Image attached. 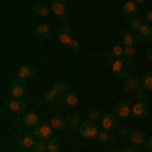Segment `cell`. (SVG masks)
I'll list each match as a JSON object with an SVG mask.
<instances>
[{
	"label": "cell",
	"instance_id": "30",
	"mask_svg": "<svg viewBox=\"0 0 152 152\" xmlns=\"http://www.w3.org/2000/svg\"><path fill=\"white\" fill-rule=\"evenodd\" d=\"M31 152H47V142L45 140H37V144L33 146Z\"/></svg>",
	"mask_w": 152,
	"mask_h": 152
},
{
	"label": "cell",
	"instance_id": "20",
	"mask_svg": "<svg viewBox=\"0 0 152 152\" xmlns=\"http://www.w3.org/2000/svg\"><path fill=\"white\" fill-rule=\"evenodd\" d=\"M49 124H51L55 130H65V128H69L67 118H61L59 114H53V116H51V120H49Z\"/></svg>",
	"mask_w": 152,
	"mask_h": 152
},
{
	"label": "cell",
	"instance_id": "6",
	"mask_svg": "<svg viewBox=\"0 0 152 152\" xmlns=\"http://www.w3.org/2000/svg\"><path fill=\"white\" fill-rule=\"evenodd\" d=\"M136 39H138V43H142V45H148L152 41V24H148V23H144L136 31Z\"/></svg>",
	"mask_w": 152,
	"mask_h": 152
},
{
	"label": "cell",
	"instance_id": "10",
	"mask_svg": "<svg viewBox=\"0 0 152 152\" xmlns=\"http://www.w3.org/2000/svg\"><path fill=\"white\" fill-rule=\"evenodd\" d=\"M140 87H142V79L136 77V75H128V77L124 79V91H126V94H136Z\"/></svg>",
	"mask_w": 152,
	"mask_h": 152
},
{
	"label": "cell",
	"instance_id": "11",
	"mask_svg": "<svg viewBox=\"0 0 152 152\" xmlns=\"http://www.w3.org/2000/svg\"><path fill=\"white\" fill-rule=\"evenodd\" d=\"M128 140H130L132 146H138V148H140L142 144H146L148 136H146V132H144V130H132V134L128 136Z\"/></svg>",
	"mask_w": 152,
	"mask_h": 152
},
{
	"label": "cell",
	"instance_id": "19",
	"mask_svg": "<svg viewBox=\"0 0 152 152\" xmlns=\"http://www.w3.org/2000/svg\"><path fill=\"white\" fill-rule=\"evenodd\" d=\"M41 122H39V116H37L35 112H26V114H23V126H26V128H37Z\"/></svg>",
	"mask_w": 152,
	"mask_h": 152
},
{
	"label": "cell",
	"instance_id": "33",
	"mask_svg": "<svg viewBox=\"0 0 152 152\" xmlns=\"http://www.w3.org/2000/svg\"><path fill=\"white\" fill-rule=\"evenodd\" d=\"M136 102H146V94H144V89H138V91H136Z\"/></svg>",
	"mask_w": 152,
	"mask_h": 152
},
{
	"label": "cell",
	"instance_id": "8",
	"mask_svg": "<svg viewBox=\"0 0 152 152\" xmlns=\"http://www.w3.org/2000/svg\"><path fill=\"white\" fill-rule=\"evenodd\" d=\"M16 77H20V79H24V81L35 79V77H37V67H35V65H31V63H24V65H20V67H18Z\"/></svg>",
	"mask_w": 152,
	"mask_h": 152
},
{
	"label": "cell",
	"instance_id": "37",
	"mask_svg": "<svg viewBox=\"0 0 152 152\" xmlns=\"http://www.w3.org/2000/svg\"><path fill=\"white\" fill-rule=\"evenodd\" d=\"M144 146H146V150H148V152H152V136L146 140V144H144Z\"/></svg>",
	"mask_w": 152,
	"mask_h": 152
},
{
	"label": "cell",
	"instance_id": "2",
	"mask_svg": "<svg viewBox=\"0 0 152 152\" xmlns=\"http://www.w3.org/2000/svg\"><path fill=\"white\" fill-rule=\"evenodd\" d=\"M79 134H81V138H85V140H95L97 134H99V128L95 126V122L87 120V122H83L81 126H79Z\"/></svg>",
	"mask_w": 152,
	"mask_h": 152
},
{
	"label": "cell",
	"instance_id": "41",
	"mask_svg": "<svg viewBox=\"0 0 152 152\" xmlns=\"http://www.w3.org/2000/svg\"><path fill=\"white\" fill-rule=\"evenodd\" d=\"M18 152H31V150H18Z\"/></svg>",
	"mask_w": 152,
	"mask_h": 152
},
{
	"label": "cell",
	"instance_id": "22",
	"mask_svg": "<svg viewBox=\"0 0 152 152\" xmlns=\"http://www.w3.org/2000/svg\"><path fill=\"white\" fill-rule=\"evenodd\" d=\"M124 57V45H112L110 51H107V59H122Z\"/></svg>",
	"mask_w": 152,
	"mask_h": 152
},
{
	"label": "cell",
	"instance_id": "17",
	"mask_svg": "<svg viewBox=\"0 0 152 152\" xmlns=\"http://www.w3.org/2000/svg\"><path fill=\"white\" fill-rule=\"evenodd\" d=\"M59 97H61V94H59L57 89L53 87L51 91H47V94H45V95H41V97H39V104L51 105V104H55V102H59Z\"/></svg>",
	"mask_w": 152,
	"mask_h": 152
},
{
	"label": "cell",
	"instance_id": "34",
	"mask_svg": "<svg viewBox=\"0 0 152 152\" xmlns=\"http://www.w3.org/2000/svg\"><path fill=\"white\" fill-rule=\"evenodd\" d=\"M144 23L152 24V8H150V10H146V12H144Z\"/></svg>",
	"mask_w": 152,
	"mask_h": 152
},
{
	"label": "cell",
	"instance_id": "1",
	"mask_svg": "<svg viewBox=\"0 0 152 152\" xmlns=\"http://www.w3.org/2000/svg\"><path fill=\"white\" fill-rule=\"evenodd\" d=\"M53 126L49 124V122H41L37 128H33V136H35L37 140H45V142H49L51 138H53Z\"/></svg>",
	"mask_w": 152,
	"mask_h": 152
},
{
	"label": "cell",
	"instance_id": "3",
	"mask_svg": "<svg viewBox=\"0 0 152 152\" xmlns=\"http://www.w3.org/2000/svg\"><path fill=\"white\" fill-rule=\"evenodd\" d=\"M24 94H26V81L16 77L10 81V97H16V99H23Z\"/></svg>",
	"mask_w": 152,
	"mask_h": 152
},
{
	"label": "cell",
	"instance_id": "4",
	"mask_svg": "<svg viewBox=\"0 0 152 152\" xmlns=\"http://www.w3.org/2000/svg\"><path fill=\"white\" fill-rule=\"evenodd\" d=\"M4 105L10 110L12 114H26V110H28V105L24 99H16V97H8V99H4Z\"/></svg>",
	"mask_w": 152,
	"mask_h": 152
},
{
	"label": "cell",
	"instance_id": "36",
	"mask_svg": "<svg viewBox=\"0 0 152 152\" xmlns=\"http://www.w3.org/2000/svg\"><path fill=\"white\" fill-rule=\"evenodd\" d=\"M122 150H124V152H140V150H138V146H132V144L126 146V148H122Z\"/></svg>",
	"mask_w": 152,
	"mask_h": 152
},
{
	"label": "cell",
	"instance_id": "21",
	"mask_svg": "<svg viewBox=\"0 0 152 152\" xmlns=\"http://www.w3.org/2000/svg\"><path fill=\"white\" fill-rule=\"evenodd\" d=\"M122 41H124V47H136L138 39L132 31H122Z\"/></svg>",
	"mask_w": 152,
	"mask_h": 152
},
{
	"label": "cell",
	"instance_id": "25",
	"mask_svg": "<svg viewBox=\"0 0 152 152\" xmlns=\"http://www.w3.org/2000/svg\"><path fill=\"white\" fill-rule=\"evenodd\" d=\"M67 124H69V128H77L79 130V126L83 124L81 116H79V114H69V116H67Z\"/></svg>",
	"mask_w": 152,
	"mask_h": 152
},
{
	"label": "cell",
	"instance_id": "7",
	"mask_svg": "<svg viewBox=\"0 0 152 152\" xmlns=\"http://www.w3.org/2000/svg\"><path fill=\"white\" fill-rule=\"evenodd\" d=\"M77 104H79V97H77L75 91H67V94H63L61 97H59V102H57L59 107H75Z\"/></svg>",
	"mask_w": 152,
	"mask_h": 152
},
{
	"label": "cell",
	"instance_id": "40",
	"mask_svg": "<svg viewBox=\"0 0 152 152\" xmlns=\"http://www.w3.org/2000/svg\"><path fill=\"white\" fill-rule=\"evenodd\" d=\"M112 152H124V150H118V148H116V150H112Z\"/></svg>",
	"mask_w": 152,
	"mask_h": 152
},
{
	"label": "cell",
	"instance_id": "23",
	"mask_svg": "<svg viewBox=\"0 0 152 152\" xmlns=\"http://www.w3.org/2000/svg\"><path fill=\"white\" fill-rule=\"evenodd\" d=\"M51 12H53V10H51V4H43V2L35 4V14H37V16H43V18H47Z\"/></svg>",
	"mask_w": 152,
	"mask_h": 152
},
{
	"label": "cell",
	"instance_id": "16",
	"mask_svg": "<svg viewBox=\"0 0 152 152\" xmlns=\"http://www.w3.org/2000/svg\"><path fill=\"white\" fill-rule=\"evenodd\" d=\"M51 10L57 16H65L67 14V0H51Z\"/></svg>",
	"mask_w": 152,
	"mask_h": 152
},
{
	"label": "cell",
	"instance_id": "15",
	"mask_svg": "<svg viewBox=\"0 0 152 152\" xmlns=\"http://www.w3.org/2000/svg\"><path fill=\"white\" fill-rule=\"evenodd\" d=\"M53 35V26L47 23L39 24V26H35V37L37 39H41V41H45V39H49V37Z\"/></svg>",
	"mask_w": 152,
	"mask_h": 152
},
{
	"label": "cell",
	"instance_id": "9",
	"mask_svg": "<svg viewBox=\"0 0 152 152\" xmlns=\"http://www.w3.org/2000/svg\"><path fill=\"white\" fill-rule=\"evenodd\" d=\"M57 39H59L61 45H71V41H73V28H71L69 24L59 26L57 28Z\"/></svg>",
	"mask_w": 152,
	"mask_h": 152
},
{
	"label": "cell",
	"instance_id": "13",
	"mask_svg": "<svg viewBox=\"0 0 152 152\" xmlns=\"http://www.w3.org/2000/svg\"><path fill=\"white\" fill-rule=\"evenodd\" d=\"M148 104L146 102H136V104L132 105V118H136V120H140V118H146L148 116Z\"/></svg>",
	"mask_w": 152,
	"mask_h": 152
},
{
	"label": "cell",
	"instance_id": "12",
	"mask_svg": "<svg viewBox=\"0 0 152 152\" xmlns=\"http://www.w3.org/2000/svg\"><path fill=\"white\" fill-rule=\"evenodd\" d=\"M118 120H120V118H118L114 112L104 114V118H102V128H104V130H116V128H120V126H118Z\"/></svg>",
	"mask_w": 152,
	"mask_h": 152
},
{
	"label": "cell",
	"instance_id": "28",
	"mask_svg": "<svg viewBox=\"0 0 152 152\" xmlns=\"http://www.w3.org/2000/svg\"><path fill=\"white\" fill-rule=\"evenodd\" d=\"M59 150H61V142L53 136V138L47 142V152H59Z\"/></svg>",
	"mask_w": 152,
	"mask_h": 152
},
{
	"label": "cell",
	"instance_id": "32",
	"mask_svg": "<svg viewBox=\"0 0 152 152\" xmlns=\"http://www.w3.org/2000/svg\"><path fill=\"white\" fill-rule=\"evenodd\" d=\"M69 49L73 51V53H77V51L81 49V45H79V41H77V39H73V41H71V45H69Z\"/></svg>",
	"mask_w": 152,
	"mask_h": 152
},
{
	"label": "cell",
	"instance_id": "14",
	"mask_svg": "<svg viewBox=\"0 0 152 152\" xmlns=\"http://www.w3.org/2000/svg\"><path fill=\"white\" fill-rule=\"evenodd\" d=\"M16 144H18V148H20V150H33V146L37 144V138L33 136V134H24V136L18 138Z\"/></svg>",
	"mask_w": 152,
	"mask_h": 152
},
{
	"label": "cell",
	"instance_id": "29",
	"mask_svg": "<svg viewBox=\"0 0 152 152\" xmlns=\"http://www.w3.org/2000/svg\"><path fill=\"white\" fill-rule=\"evenodd\" d=\"M142 24H144V20H142L140 16H136V18H130V20H128V28H130V31H138Z\"/></svg>",
	"mask_w": 152,
	"mask_h": 152
},
{
	"label": "cell",
	"instance_id": "35",
	"mask_svg": "<svg viewBox=\"0 0 152 152\" xmlns=\"http://www.w3.org/2000/svg\"><path fill=\"white\" fill-rule=\"evenodd\" d=\"M118 130H120V136H124V138L132 134V130H130V128H118Z\"/></svg>",
	"mask_w": 152,
	"mask_h": 152
},
{
	"label": "cell",
	"instance_id": "18",
	"mask_svg": "<svg viewBox=\"0 0 152 152\" xmlns=\"http://www.w3.org/2000/svg\"><path fill=\"white\" fill-rule=\"evenodd\" d=\"M114 114H116L118 118H128V116H132V107H130L126 102H118V104L114 105Z\"/></svg>",
	"mask_w": 152,
	"mask_h": 152
},
{
	"label": "cell",
	"instance_id": "5",
	"mask_svg": "<svg viewBox=\"0 0 152 152\" xmlns=\"http://www.w3.org/2000/svg\"><path fill=\"white\" fill-rule=\"evenodd\" d=\"M120 12H122V16H124L126 20H130V18H136V16H138V12H140V6H138L134 0H126Z\"/></svg>",
	"mask_w": 152,
	"mask_h": 152
},
{
	"label": "cell",
	"instance_id": "26",
	"mask_svg": "<svg viewBox=\"0 0 152 152\" xmlns=\"http://www.w3.org/2000/svg\"><path fill=\"white\" fill-rule=\"evenodd\" d=\"M87 118H89L91 122H97V120L102 122V118H104V114H102V112H99L97 107H89V110H87Z\"/></svg>",
	"mask_w": 152,
	"mask_h": 152
},
{
	"label": "cell",
	"instance_id": "24",
	"mask_svg": "<svg viewBox=\"0 0 152 152\" xmlns=\"http://www.w3.org/2000/svg\"><path fill=\"white\" fill-rule=\"evenodd\" d=\"M97 140L102 142V144H110V142H114V134H112V130H99V134H97Z\"/></svg>",
	"mask_w": 152,
	"mask_h": 152
},
{
	"label": "cell",
	"instance_id": "27",
	"mask_svg": "<svg viewBox=\"0 0 152 152\" xmlns=\"http://www.w3.org/2000/svg\"><path fill=\"white\" fill-rule=\"evenodd\" d=\"M142 89H144V91H152V71H148V73L142 77Z\"/></svg>",
	"mask_w": 152,
	"mask_h": 152
},
{
	"label": "cell",
	"instance_id": "38",
	"mask_svg": "<svg viewBox=\"0 0 152 152\" xmlns=\"http://www.w3.org/2000/svg\"><path fill=\"white\" fill-rule=\"evenodd\" d=\"M146 59H148V61L152 63V47H150V49H146Z\"/></svg>",
	"mask_w": 152,
	"mask_h": 152
},
{
	"label": "cell",
	"instance_id": "39",
	"mask_svg": "<svg viewBox=\"0 0 152 152\" xmlns=\"http://www.w3.org/2000/svg\"><path fill=\"white\" fill-rule=\"evenodd\" d=\"M134 2H136V4H138V6H140V4H144V2H146V0H134Z\"/></svg>",
	"mask_w": 152,
	"mask_h": 152
},
{
	"label": "cell",
	"instance_id": "31",
	"mask_svg": "<svg viewBox=\"0 0 152 152\" xmlns=\"http://www.w3.org/2000/svg\"><path fill=\"white\" fill-rule=\"evenodd\" d=\"M124 57L132 61V59L136 57V47H124Z\"/></svg>",
	"mask_w": 152,
	"mask_h": 152
}]
</instances>
